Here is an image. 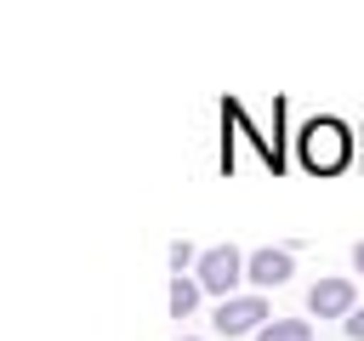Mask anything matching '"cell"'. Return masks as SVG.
<instances>
[{
  "label": "cell",
  "instance_id": "obj_1",
  "mask_svg": "<svg viewBox=\"0 0 364 341\" xmlns=\"http://www.w3.org/2000/svg\"><path fill=\"white\" fill-rule=\"evenodd\" d=\"M245 261H250V256H239L233 244H210V250L199 256L193 278H199V284H205L210 296H222V301H228V296L239 290V278H245Z\"/></svg>",
  "mask_w": 364,
  "mask_h": 341
},
{
  "label": "cell",
  "instance_id": "obj_2",
  "mask_svg": "<svg viewBox=\"0 0 364 341\" xmlns=\"http://www.w3.org/2000/svg\"><path fill=\"white\" fill-rule=\"evenodd\" d=\"M301 153H307L313 170H341V165H347V131H341L336 119H313V125L301 131Z\"/></svg>",
  "mask_w": 364,
  "mask_h": 341
},
{
  "label": "cell",
  "instance_id": "obj_3",
  "mask_svg": "<svg viewBox=\"0 0 364 341\" xmlns=\"http://www.w3.org/2000/svg\"><path fill=\"white\" fill-rule=\"evenodd\" d=\"M210 324H216L222 335H245V330H262V324H273V318H267V301H262V296H228Z\"/></svg>",
  "mask_w": 364,
  "mask_h": 341
},
{
  "label": "cell",
  "instance_id": "obj_4",
  "mask_svg": "<svg viewBox=\"0 0 364 341\" xmlns=\"http://www.w3.org/2000/svg\"><path fill=\"white\" fill-rule=\"evenodd\" d=\"M290 273H296V250H290V244H279V250L267 244V250H256V256L245 261V278H250L256 290H273V284H284Z\"/></svg>",
  "mask_w": 364,
  "mask_h": 341
},
{
  "label": "cell",
  "instance_id": "obj_5",
  "mask_svg": "<svg viewBox=\"0 0 364 341\" xmlns=\"http://www.w3.org/2000/svg\"><path fill=\"white\" fill-rule=\"evenodd\" d=\"M307 313L313 318H347L353 313V284L347 278H318L307 290Z\"/></svg>",
  "mask_w": 364,
  "mask_h": 341
},
{
  "label": "cell",
  "instance_id": "obj_6",
  "mask_svg": "<svg viewBox=\"0 0 364 341\" xmlns=\"http://www.w3.org/2000/svg\"><path fill=\"white\" fill-rule=\"evenodd\" d=\"M199 296H205V284H199V278H188V273H176V278H171V313H176V318H188V313L199 307Z\"/></svg>",
  "mask_w": 364,
  "mask_h": 341
},
{
  "label": "cell",
  "instance_id": "obj_7",
  "mask_svg": "<svg viewBox=\"0 0 364 341\" xmlns=\"http://www.w3.org/2000/svg\"><path fill=\"white\" fill-rule=\"evenodd\" d=\"M256 341H313V324L307 318H273L256 330Z\"/></svg>",
  "mask_w": 364,
  "mask_h": 341
},
{
  "label": "cell",
  "instance_id": "obj_8",
  "mask_svg": "<svg viewBox=\"0 0 364 341\" xmlns=\"http://www.w3.org/2000/svg\"><path fill=\"white\" fill-rule=\"evenodd\" d=\"M199 256H205V250H193L188 239H176V244H171V267H176V273H182V267H199Z\"/></svg>",
  "mask_w": 364,
  "mask_h": 341
},
{
  "label": "cell",
  "instance_id": "obj_9",
  "mask_svg": "<svg viewBox=\"0 0 364 341\" xmlns=\"http://www.w3.org/2000/svg\"><path fill=\"white\" fill-rule=\"evenodd\" d=\"M341 330H347V335H353V341H364V307H353V313H347V318H341Z\"/></svg>",
  "mask_w": 364,
  "mask_h": 341
},
{
  "label": "cell",
  "instance_id": "obj_10",
  "mask_svg": "<svg viewBox=\"0 0 364 341\" xmlns=\"http://www.w3.org/2000/svg\"><path fill=\"white\" fill-rule=\"evenodd\" d=\"M353 267H358V273H364V239H358V244H353Z\"/></svg>",
  "mask_w": 364,
  "mask_h": 341
},
{
  "label": "cell",
  "instance_id": "obj_11",
  "mask_svg": "<svg viewBox=\"0 0 364 341\" xmlns=\"http://www.w3.org/2000/svg\"><path fill=\"white\" fill-rule=\"evenodd\" d=\"M182 341H193V335H182Z\"/></svg>",
  "mask_w": 364,
  "mask_h": 341
}]
</instances>
